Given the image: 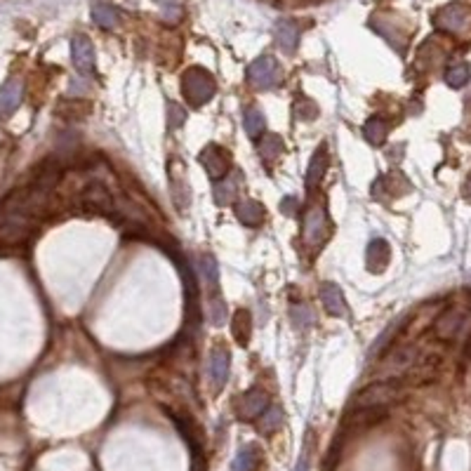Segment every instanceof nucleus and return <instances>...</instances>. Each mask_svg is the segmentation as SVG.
<instances>
[{
	"mask_svg": "<svg viewBox=\"0 0 471 471\" xmlns=\"http://www.w3.org/2000/svg\"><path fill=\"white\" fill-rule=\"evenodd\" d=\"M182 92L188 99V104L201 107V104L210 102L215 94V78L203 69H188L182 76Z\"/></svg>",
	"mask_w": 471,
	"mask_h": 471,
	"instance_id": "f257e3e1",
	"label": "nucleus"
},
{
	"mask_svg": "<svg viewBox=\"0 0 471 471\" xmlns=\"http://www.w3.org/2000/svg\"><path fill=\"white\" fill-rule=\"evenodd\" d=\"M401 393L403 391L398 382H375L356 396V408H384L391 401H396Z\"/></svg>",
	"mask_w": 471,
	"mask_h": 471,
	"instance_id": "f03ea898",
	"label": "nucleus"
},
{
	"mask_svg": "<svg viewBox=\"0 0 471 471\" xmlns=\"http://www.w3.org/2000/svg\"><path fill=\"white\" fill-rule=\"evenodd\" d=\"M304 243L309 248H318L325 243V238L330 236V226L328 217H325V210L320 205H311L304 215Z\"/></svg>",
	"mask_w": 471,
	"mask_h": 471,
	"instance_id": "7ed1b4c3",
	"label": "nucleus"
},
{
	"mask_svg": "<svg viewBox=\"0 0 471 471\" xmlns=\"http://www.w3.org/2000/svg\"><path fill=\"white\" fill-rule=\"evenodd\" d=\"M198 160H201V165L205 168V173L210 175V179L219 182L224 179L226 175L231 173V156L226 149L217 146V144H210V146H205L201 153H198Z\"/></svg>",
	"mask_w": 471,
	"mask_h": 471,
	"instance_id": "20e7f679",
	"label": "nucleus"
},
{
	"mask_svg": "<svg viewBox=\"0 0 471 471\" xmlns=\"http://www.w3.org/2000/svg\"><path fill=\"white\" fill-rule=\"evenodd\" d=\"M248 78L254 87H259V90H269V87H274L276 83L281 80V69L278 64H276V59L271 57H259L257 62L250 64V69H248Z\"/></svg>",
	"mask_w": 471,
	"mask_h": 471,
	"instance_id": "39448f33",
	"label": "nucleus"
},
{
	"mask_svg": "<svg viewBox=\"0 0 471 471\" xmlns=\"http://www.w3.org/2000/svg\"><path fill=\"white\" fill-rule=\"evenodd\" d=\"M469 316L462 311V309H448V311H443L439 318H436L434 323V335L439 337L443 342H450L455 340L459 332L464 330V325H467Z\"/></svg>",
	"mask_w": 471,
	"mask_h": 471,
	"instance_id": "423d86ee",
	"label": "nucleus"
},
{
	"mask_svg": "<svg viewBox=\"0 0 471 471\" xmlns=\"http://www.w3.org/2000/svg\"><path fill=\"white\" fill-rule=\"evenodd\" d=\"M267 408H269L267 393H264L262 389H250L238 398L236 415H238V419H243V422H252V419H257Z\"/></svg>",
	"mask_w": 471,
	"mask_h": 471,
	"instance_id": "0eeeda50",
	"label": "nucleus"
},
{
	"mask_svg": "<svg viewBox=\"0 0 471 471\" xmlns=\"http://www.w3.org/2000/svg\"><path fill=\"white\" fill-rule=\"evenodd\" d=\"M417 363V349L413 344H403V347H396L389 356L384 358V365H382V370H384V375H403L408 373L413 365Z\"/></svg>",
	"mask_w": 471,
	"mask_h": 471,
	"instance_id": "6e6552de",
	"label": "nucleus"
},
{
	"mask_svg": "<svg viewBox=\"0 0 471 471\" xmlns=\"http://www.w3.org/2000/svg\"><path fill=\"white\" fill-rule=\"evenodd\" d=\"M83 205L92 212L99 215H111L113 212V198H111L109 188L102 182H90L83 191Z\"/></svg>",
	"mask_w": 471,
	"mask_h": 471,
	"instance_id": "1a4fd4ad",
	"label": "nucleus"
},
{
	"mask_svg": "<svg viewBox=\"0 0 471 471\" xmlns=\"http://www.w3.org/2000/svg\"><path fill=\"white\" fill-rule=\"evenodd\" d=\"M229 368H231V356L224 347H217L210 356V380H212L215 391L224 389L226 380H229Z\"/></svg>",
	"mask_w": 471,
	"mask_h": 471,
	"instance_id": "9d476101",
	"label": "nucleus"
},
{
	"mask_svg": "<svg viewBox=\"0 0 471 471\" xmlns=\"http://www.w3.org/2000/svg\"><path fill=\"white\" fill-rule=\"evenodd\" d=\"M389 257H391V248L386 241H382V238H375V241H370L368 245V252H365V262H368V269L375 271V274H380L382 269L389 264Z\"/></svg>",
	"mask_w": 471,
	"mask_h": 471,
	"instance_id": "9b49d317",
	"label": "nucleus"
},
{
	"mask_svg": "<svg viewBox=\"0 0 471 471\" xmlns=\"http://www.w3.org/2000/svg\"><path fill=\"white\" fill-rule=\"evenodd\" d=\"M320 302H323V307L328 309V314L347 316L344 295H342V290L335 285V283H323V285H320Z\"/></svg>",
	"mask_w": 471,
	"mask_h": 471,
	"instance_id": "f8f14e48",
	"label": "nucleus"
},
{
	"mask_svg": "<svg viewBox=\"0 0 471 471\" xmlns=\"http://www.w3.org/2000/svg\"><path fill=\"white\" fill-rule=\"evenodd\" d=\"M330 165V158H328V146L325 144H320L318 149H316L311 163H309V170H307V186L314 188L320 184V179H323L325 170H328Z\"/></svg>",
	"mask_w": 471,
	"mask_h": 471,
	"instance_id": "ddd939ff",
	"label": "nucleus"
},
{
	"mask_svg": "<svg viewBox=\"0 0 471 471\" xmlns=\"http://www.w3.org/2000/svg\"><path fill=\"white\" fill-rule=\"evenodd\" d=\"M74 62H76V69L80 71V74H92L94 71V50H92V43L87 41V38H76L74 45Z\"/></svg>",
	"mask_w": 471,
	"mask_h": 471,
	"instance_id": "4468645a",
	"label": "nucleus"
},
{
	"mask_svg": "<svg viewBox=\"0 0 471 471\" xmlns=\"http://www.w3.org/2000/svg\"><path fill=\"white\" fill-rule=\"evenodd\" d=\"M238 186H241V173H229L215 186V203L217 205L234 203L238 196Z\"/></svg>",
	"mask_w": 471,
	"mask_h": 471,
	"instance_id": "2eb2a0df",
	"label": "nucleus"
},
{
	"mask_svg": "<svg viewBox=\"0 0 471 471\" xmlns=\"http://www.w3.org/2000/svg\"><path fill=\"white\" fill-rule=\"evenodd\" d=\"M231 332H234L238 344L248 347L250 335H252V316H250L248 309H238V311L234 314V320H231Z\"/></svg>",
	"mask_w": 471,
	"mask_h": 471,
	"instance_id": "dca6fc26",
	"label": "nucleus"
},
{
	"mask_svg": "<svg viewBox=\"0 0 471 471\" xmlns=\"http://www.w3.org/2000/svg\"><path fill=\"white\" fill-rule=\"evenodd\" d=\"M236 217L245 226H257L264 219V208L257 201H241L236 205Z\"/></svg>",
	"mask_w": 471,
	"mask_h": 471,
	"instance_id": "f3484780",
	"label": "nucleus"
},
{
	"mask_svg": "<svg viewBox=\"0 0 471 471\" xmlns=\"http://www.w3.org/2000/svg\"><path fill=\"white\" fill-rule=\"evenodd\" d=\"M19 102H21V83L10 80L0 90V116H10L12 111H17Z\"/></svg>",
	"mask_w": 471,
	"mask_h": 471,
	"instance_id": "a211bd4d",
	"label": "nucleus"
},
{
	"mask_svg": "<svg viewBox=\"0 0 471 471\" xmlns=\"http://www.w3.org/2000/svg\"><path fill=\"white\" fill-rule=\"evenodd\" d=\"M198 269H201V276L205 278V283H208L210 290H217L219 285V264L217 259L212 257V254H203L201 259H198Z\"/></svg>",
	"mask_w": 471,
	"mask_h": 471,
	"instance_id": "6ab92c4d",
	"label": "nucleus"
},
{
	"mask_svg": "<svg viewBox=\"0 0 471 471\" xmlns=\"http://www.w3.org/2000/svg\"><path fill=\"white\" fill-rule=\"evenodd\" d=\"M281 424H283V410L278 406L267 408L257 417V429L262 431V434H274L276 429H281Z\"/></svg>",
	"mask_w": 471,
	"mask_h": 471,
	"instance_id": "aec40b11",
	"label": "nucleus"
},
{
	"mask_svg": "<svg viewBox=\"0 0 471 471\" xmlns=\"http://www.w3.org/2000/svg\"><path fill=\"white\" fill-rule=\"evenodd\" d=\"M283 149H285V144L278 135H264L262 142H259V156H262L264 163H271V160L281 156Z\"/></svg>",
	"mask_w": 471,
	"mask_h": 471,
	"instance_id": "412c9836",
	"label": "nucleus"
},
{
	"mask_svg": "<svg viewBox=\"0 0 471 471\" xmlns=\"http://www.w3.org/2000/svg\"><path fill=\"white\" fill-rule=\"evenodd\" d=\"M297 38H299L297 26L292 24V21H281L278 29H276V41H278V45L285 50V52H292V50L297 47Z\"/></svg>",
	"mask_w": 471,
	"mask_h": 471,
	"instance_id": "4be33fe9",
	"label": "nucleus"
},
{
	"mask_svg": "<svg viewBox=\"0 0 471 471\" xmlns=\"http://www.w3.org/2000/svg\"><path fill=\"white\" fill-rule=\"evenodd\" d=\"M259 462V450L254 446H243L241 450L236 452L234 459V471H254Z\"/></svg>",
	"mask_w": 471,
	"mask_h": 471,
	"instance_id": "5701e85b",
	"label": "nucleus"
},
{
	"mask_svg": "<svg viewBox=\"0 0 471 471\" xmlns=\"http://www.w3.org/2000/svg\"><path fill=\"white\" fill-rule=\"evenodd\" d=\"M386 130H389V127H386V120L375 116V118H370L368 123L363 125V137L373 144V146H380L386 137Z\"/></svg>",
	"mask_w": 471,
	"mask_h": 471,
	"instance_id": "b1692460",
	"label": "nucleus"
},
{
	"mask_svg": "<svg viewBox=\"0 0 471 471\" xmlns=\"http://www.w3.org/2000/svg\"><path fill=\"white\" fill-rule=\"evenodd\" d=\"M264 127H267V120H264L262 111H257V109L248 111V113H245V132H248V135L257 140V137L264 132Z\"/></svg>",
	"mask_w": 471,
	"mask_h": 471,
	"instance_id": "393cba45",
	"label": "nucleus"
},
{
	"mask_svg": "<svg viewBox=\"0 0 471 471\" xmlns=\"http://www.w3.org/2000/svg\"><path fill=\"white\" fill-rule=\"evenodd\" d=\"M92 17L99 26H109L111 29V26L118 24V12H116L113 8H109V5H102V3H97L92 8Z\"/></svg>",
	"mask_w": 471,
	"mask_h": 471,
	"instance_id": "a878e982",
	"label": "nucleus"
},
{
	"mask_svg": "<svg viewBox=\"0 0 471 471\" xmlns=\"http://www.w3.org/2000/svg\"><path fill=\"white\" fill-rule=\"evenodd\" d=\"M446 80H448V85H452V87H462L464 83L469 80V66L457 64V66H452V69H448Z\"/></svg>",
	"mask_w": 471,
	"mask_h": 471,
	"instance_id": "bb28decb",
	"label": "nucleus"
},
{
	"mask_svg": "<svg viewBox=\"0 0 471 471\" xmlns=\"http://www.w3.org/2000/svg\"><path fill=\"white\" fill-rule=\"evenodd\" d=\"M441 26H446V29H450V31H459L462 29V24H464V14L459 12L457 8H450V10H446V12L441 14Z\"/></svg>",
	"mask_w": 471,
	"mask_h": 471,
	"instance_id": "cd10ccee",
	"label": "nucleus"
},
{
	"mask_svg": "<svg viewBox=\"0 0 471 471\" xmlns=\"http://www.w3.org/2000/svg\"><path fill=\"white\" fill-rule=\"evenodd\" d=\"M292 320H295L297 328H309V325H314V311L304 304H299V307L292 309Z\"/></svg>",
	"mask_w": 471,
	"mask_h": 471,
	"instance_id": "c85d7f7f",
	"label": "nucleus"
},
{
	"mask_svg": "<svg viewBox=\"0 0 471 471\" xmlns=\"http://www.w3.org/2000/svg\"><path fill=\"white\" fill-rule=\"evenodd\" d=\"M226 320V304L221 299L212 297L210 299V323L212 325H221Z\"/></svg>",
	"mask_w": 471,
	"mask_h": 471,
	"instance_id": "c756f323",
	"label": "nucleus"
},
{
	"mask_svg": "<svg viewBox=\"0 0 471 471\" xmlns=\"http://www.w3.org/2000/svg\"><path fill=\"white\" fill-rule=\"evenodd\" d=\"M316 113H318V109H316L311 102H299L292 107V116L299 120H311V118H316Z\"/></svg>",
	"mask_w": 471,
	"mask_h": 471,
	"instance_id": "7c9ffc66",
	"label": "nucleus"
},
{
	"mask_svg": "<svg viewBox=\"0 0 471 471\" xmlns=\"http://www.w3.org/2000/svg\"><path fill=\"white\" fill-rule=\"evenodd\" d=\"M168 111H170V120H168V127H170V130H175V127L184 125V120H186L184 109H179L175 102H170V104H168Z\"/></svg>",
	"mask_w": 471,
	"mask_h": 471,
	"instance_id": "2f4dec72",
	"label": "nucleus"
},
{
	"mask_svg": "<svg viewBox=\"0 0 471 471\" xmlns=\"http://www.w3.org/2000/svg\"><path fill=\"white\" fill-rule=\"evenodd\" d=\"M281 210H283V215H287V217L297 215V198L295 196H285L281 201Z\"/></svg>",
	"mask_w": 471,
	"mask_h": 471,
	"instance_id": "473e14b6",
	"label": "nucleus"
},
{
	"mask_svg": "<svg viewBox=\"0 0 471 471\" xmlns=\"http://www.w3.org/2000/svg\"><path fill=\"white\" fill-rule=\"evenodd\" d=\"M297 471H307V457H302V459H299V467H297Z\"/></svg>",
	"mask_w": 471,
	"mask_h": 471,
	"instance_id": "72a5a7b5",
	"label": "nucleus"
},
{
	"mask_svg": "<svg viewBox=\"0 0 471 471\" xmlns=\"http://www.w3.org/2000/svg\"><path fill=\"white\" fill-rule=\"evenodd\" d=\"M158 3H163V5H168V3H170V5H173V0H158Z\"/></svg>",
	"mask_w": 471,
	"mask_h": 471,
	"instance_id": "f704fd0d",
	"label": "nucleus"
},
{
	"mask_svg": "<svg viewBox=\"0 0 471 471\" xmlns=\"http://www.w3.org/2000/svg\"><path fill=\"white\" fill-rule=\"evenodd\" d=\"M467 351H469V353H471V340H469V349H467Z\"/></svg>",
	"mask_w": 471,
	"mask_h": 471,
	"instance_id": "c9c22d12",
	"label": "nucleus"
}]
</instances>
